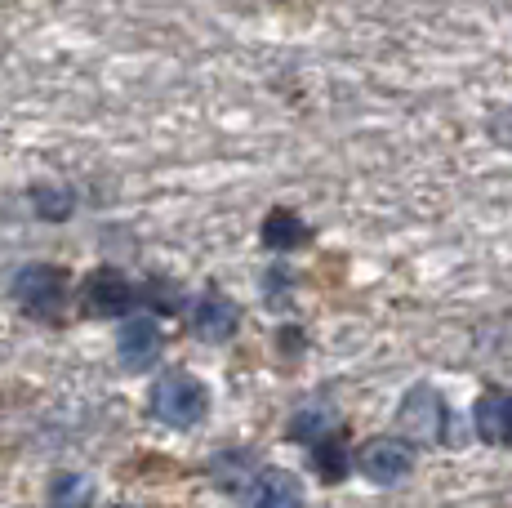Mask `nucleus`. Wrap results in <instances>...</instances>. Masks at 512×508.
Segmentation results:
<instances>
[{
  "label": "nucleus",
  "mask_w": 512,
  "mask_h": 508,
  "mask_svg": "<svg viewBox=\"0 0 512 508\" xmlns=\"http://www.w3.org/2000/svg\"><path fill=\"white\" fill-rule=\"evenodd\" d=\"M397 424L415 446H455L459 419H455V410H450V402L432 384H415V388H406V397H401Z\"/></svg>",
  "instance_id": "f257e3e1"
},
{
  "label": "nucleus",
  "mask_w": 512,
  "mask_h": 508,
  "mask_svg": "<svg viewBox=\"0 0 512 508\" xmlns=\"http://www.w3.org/2000/svg\"><path fill=\"white\" fill-rule=\"evenodd\" d=\"M210 410V388L196 375H165L152 388V415L170 428H196Z\"/></svg>",
  "instance_id": "f03ea898"
},
{
  "label": "nucleus",
  "mask_w": 512,
  "mask_h": 508,
  "mask_svg": "<svg viewBox=\"0 0 512 508\" xmlns=\"http://www.w3.org/2000/svg\"><path fill=\"white\" fill-rule=\"evenodd\" d=\"M419 464V451L410 437H397V433H383V437H370L366 446L357 451V473L374 486H401Z\"/></svg>",
  "instance_id": "7ed1b4c3"
},
{
  "label": "nucleus",
  "mask_w": 512,
  "mask_h": 508,
  "mask_svg": "<svg viewBox=\"0 0 512 508\" xmlns=\"http://www.w3.org/2000/svg\"><path fill=\"white\" fill-rule=\"evenodd\" d=\"M14 299L23 304V312L41 321H54L67 304V277L63 268H45V263H32L14 277Z\"/></svg>",
  "instance_id": "20e7f679"
},
{
  "label": "nucleus",
  "mask_w": 512,
  "mask_h": 508,
  "mask_svg": "<svg viewBox=\"0 0 512 508\" xmlns=\"http://www.w3.org/2000/svg\"><path fill=\"white\" fill-rule=\"evenodd\" d=\"M81 299H85V312H94V317H121V312L134 308L139 290H134L116 268H98L94 277L85 281Z\"/></svg>",
  "instance_id": "39448f33"
},
{
  "label": "nucleus",
  "mask_w": 512,
  "mask_h": 508,
  "mask_svg": "<svg viewBox=\"0 0 512 508\" xmlns=\"http://www.w3.org/2000/svg\"><path fill=\"white\" fill-rule=\"evenodd\" d=\"M472 433L486 446H508L512 451V388H495L472 406Z\"/></svg>",
  "instance_id": "423d86ee"
},
{
  "label": "nucleus",
  "mask_w": 512,
  "mask_h": 508,
  "mask_svg": "<svg viewBox=\"0 0 512 508\" xmlns=\"http://www.w3.org/2000/svg\"><path fill=\"white\" fill-rule=\"evenodd\" d=\"M161 326L152 317H130L121 326V339H116V357L130 370H152L156 357H161Z\"/></svg>",
  "instance_id": "0eeeda50"
},
{
  "label": "nucleus",
  "mask_w": 512,
  "mask_h": 508,
  "mask_svg": "<svg viewBox=\"0 0 512 508\" xmlns=\"http://www.w3.org/2000/svg\"><path fill=\"white\" fill-rule=\"evenodd\" d=\"M245 500L259 508H294L303 504V482L285 468H259V473L245 482Z\"/></svg>",
  "instance_id": "6e6552de"
},
{
  "label": "nucleus",
  "mask_w": 512,
  "mask_h": 508,
  "mask_svg": "<svg viewBox=\"0 0 512 508\" xmlns=\"http://www.w3.org/2000/svg\"><path fill=\"white\" fill-rule=\"evenodd\" d=\"M236 321H241V312L228 295H219V290H205L201 299H196V312H192V326L201 339H210V344H223V339L236 335Z\"/></svg>",
  "instance_id": "1a4fd4ad"
},
{
  "label": "nucleus",
  "mask_w": 512,
  "mask_h": 508,
  "mask_svg": "<svg viewBox=\"0 0 512 508\" xmlns=\"http://www.w3.org/2000/svg\"><path fill=\"white\" fill-rule=\"evenodd\" d=\"M348 468H352V451L334 433L312 442V473H317L326 486H339L343 477H348Z\"/></svg>",
  "instance_id": "9d476101"
},
{
  "label": "nucleus",
  "mask_w": 512,
  "mask_h": 508,
  "mask_svg": "<svg viewBox=\"0 0 512 508\" xmlns=\"http://www.w3.org/2000/svg\"><path fill=\"white\" fill-rule=\"evenodd\" d=\"M308 237H312L308 223L294 210H272L263 219V246L268 250H299V246H308Z\"/></svg>",
  "instance_id": "9b49d317"
},
{
  "label": "nucleus",
  "mask_w": 512,
  "mask_h": 508,
  "mask_svg": "<svg viewBox=\"0 0 512 508\" xmlns=\"http://www.w3.org/2000/svg\"><path fill=\"white\" fill-rule=\"evenodd\" d=\"M334 424H339V419H334V410L330 406H303L299 415L290 419V428H285V433L294 437V442H317V437H326V433H334Z\"/></svg>",
  "instance_id": "f8f14e48"
},
{
  "label": "nucleus",
  "mask_w": 512,
  "mask_h": 508,
  "mask_svg": "<svg viewBox=\"0 0 512 508\" xmlns=\"http://www.w3.org/2000/svg\"><path fill=\"white\" fill-rule=\"evenodd\" d=\"M32 210L41 214V219H67V214L76 210V197H72V188H63V183H36Z\"/></svg>",
  "instance_id": "ddd939ff"
},
{
  "label": "nucleus",
  "mask_w": 512,
  "mask_h": 508,
  "mask_svg": "<svg viewBox=\"0 0 512 508\" xmlns=\"http://www.w3.org/2000/svg\"><path fill=\"white\" fill-rule=\"evenodd\" d=\"M49 495H54L58 504H76V500H90L94 486L85 482V477H58V482L49 486Z\"/></svg>",
  "instance_id": "4468645a"
}]
</instances>
